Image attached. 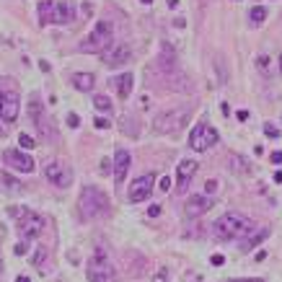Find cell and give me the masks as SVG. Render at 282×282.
<instances>
[{
  "label": "cell",
  "mask_w": 282,
  "mask_h": 282,
  "mask_svg": "<svg viewBox=\"0 0 282 282\" xmlns=\"http://www.w3.org/2000/svg\"><path fill=\"white\" fill-rule=\"evenodd\" d=\"M94 106L98 109V112H112V98L104 96V94H96L94 96Z\"/></svg>",
  "instance_id": "cell-21"
},
{
  "label": "cell",
  "mask_w": 282,
  "mask_h": 282,
  "mask_svg": "<svg viewBox=\"0 0 282 282\" xmlns=\"http://www.w3.org/2000/svg\"><path fill=\"white\" fill-rule=\"evenodd\" d=\"M52 3L54 0H42L39 3V24H52Z\"/></svg>",
  "instance_id": "cell-20"
},
{
  "label": "cell",
  "mask_w": 282,
  "mask_h": 282,
  "mask_svg": "<svg viewBox=\"0 0 282 282\" xmlns=\"http://www.w3.org/2000/svg\"><path fill=\"white\" fill-rule=\"evenodd\" d=\"M72 11L68 3H52V24H70Z\"/></svg>",
  "instance_id": "cell-17"
},
{
  "label": "cell",
  "mask_w": 282,
  "mask_h": 282,
  "mask_svg": "<svg viewBox=\"0 0 282 282\" xmlns=\"http://www.w3.org/2000/svg\"><path fill=\"white\" fill-rule=\"evenodd\" d=\"M44 257H47V251H44V249H36V254H34V264H36V267H39Z\"/></svg>",
  "instance_id": "cell-29"
},
{
  "label": "cell",
  "mask_w": 282,
  "mask_h": 282,
  "mask_svg": "<svg viewBox=\"0 0 282 282\" xmlns=\"http://www.w3.org/2000/svg\"><path fill=\"white\" fill-rule=\"evenodd\" d=\"M166 3H168V8H176V5H179V0H166Z\"/></svg>",
  "instance_id": "cell-43"
},
{
  "label": "cell",
  "mask_w": 282,
  "mask_h": 282,
  "mask_svg": "<svg viewBox=\"0 0 282 282\" xmlns=\"http://www.w3.org/2000/svg\"><path fill=\"white\" fill-rule=\"evenodd\" d=\"M254 259H257V261H264V259H267V251H257V257H254Z\"/></svg>",
  "instance_id": "cell-38"
},
{
  "label": "cell",
  "mask_w": 282,
  "mask_h": 282,
  "mask_svg": "<svg viewBox=\"0 0 282 282\" xmlns=\"http://www.w3.org/2000/svg\"><path fill=\"white\" fill-rule=\"evenodd\" d=\"M112 39H114V26L109 21H98L94 26L83 42H80V52H88V54H104L109 47H112Z\"/></svg>",
  "instance_id": "cell-3"
},
{
  "label": "cell",
  "mask_w": 282,
  "mask_h": 282,
  "mask_svg": "<svg viewBox=\"0 0 282 282\" xmlns=\"http://www.w3.org/2000/svg\"><path fill=\"white\" fill-rule=\"evenodd\" d=\"M142 3H145V5H150V3H153V0H142Z\"/></svg>",
  "instance_id": "cell-46"
},
{
  "label": "cell",
  "mask_w": 282,
  "mask_h": 282,
  "mask_svg": "<svg viewBox=\"0 0 282 282\" xmlns=\"http://www.w3.org/2000/svg\"><path fill=\"white\" fill-rule=\"evenodd\" d=\"M272 163H275V166H280V163H282V153H280V150L272 153Z\"/></svg>",
  "instance_id": "cell-34"
},
{
  "label": "cell",
  "mask_w": 282,
  "mask_h": 282,
  "mask_svg": "<svg viewBox=\"0 0 282 282\" xmlns=\"http://www.w3.org/2000/svg\"><path fill=\"white\" fill-rule=\"evenodd\" d=\"M94 124L98 127V130H109V127H112V124H109V119H104V117H96Z\"/></svg>",
  "instance_id": "cell-28"
},
{
  "label": "cell",
  "mask_w": 282,
  "mask_h": 282,
  "mask_svg": "<svg viewBox=\"0 0 282 282\" xmlns=\"http://www.w3.org/2000/svg\"><path fill=\"white\" fill-rule=\"evenodd\" d=\"M21 112V98L13 91H0V117L3 122H16Z\"/></svg>",
  "instance_id": "cell-9"
},
{
  "label": "cell",
  "mask_w": 282,
  "mask_h": 282,
  "mask_svg": "<svg viewBox=\"0 0 282 282\" xmlns=\"http://www.w3.org/2000/svg\"><path fill=\"white\" fill-rule=\"evenodd\" d=\"M275 181H277V184H282V171H277V174H275Z\"/></svg>",
  "instance_id": "cell-42"
},
{
  "label": "cell",
  "mask_w": 282,
  "mask_h": 282,
  "mask_svg": "<svg viewBox=\"0 0 282 282\" xmlns=\"http://www.w3.org/2000/svg\"><path fill=\"white\" fill-rule=\"evenodd\" d=\"M130 54H132L130 44H127V42H117V44H112V47L101 54V60H104L106 68H119V65H124V62L130 60Z\"/></svg>",
  "instance_id": "cell-10"
},
{
  "label": "cell",
  "mask_w": 282,
  "mask_h": 282,
  "mask_svg": "<svg viewBox=\"0 0 282 282\" xmlns=\"http://www.w3.org/2000/svg\"><path fill=\"white\" fill-rule=\"evenodd\" d=\"M153 282H168V272L166 269H158L156 277H153Z\"/></svg>",
  "instance_id": "cell-26"
},
{
  "label": "cell",
  "mask_w": 282,
  "mask_h": 282,
  "mask_svg": "<svg viewBox=\"0 0 282 282\" xmlns=\"http://www.w3.org/2000/svg\"><path fill=\"white\" fill-rule=\"evenodd\" d=\"M86 275H88V282H117V269L112 264V259L106 257V251L101 249H96L88 257Z\"/></svg>",
  "instance_id": "cell-4"
},
{
  "label": "cell",
  "mask_w": 282,
  "mask_h": 282,
  "mask_svg": "<svg viewBox=\"0 0 282 282\" xmlns=\"http://www.w3.org/2000/svg\"><path fill=\"white\" fill-rule=\"evenodd\" d=\"M238 119H241V122L249 119V112H246V109H241V112H238Z\"/></svg>",
  "instance_id": "cell-37"
},
{
  "label": "cell",
  "mask_w": 282,
  "mask_h": 282,
  "mask_svg": "<svg viewBox=\"0 0 282 282\" xmlns=\"http://www.w3.org/2000/svg\"><path fill=\"white\" fill-rule=\"evenodd\" d=\"M72 86H75L78 91H94V86H96V78H94V72H75L72 75Z\"/></svg>",
  "instance_id": "cell-18"
},
{
  "label": "cell",
  "mask_w": 282,
  "mask_h": 282,
  "mask_svg": "<svg viewBox=\"0 0 282 282\" xmlns=\"http://www.w3.org/2000/svg\"><path fill=\"white\" fill-rule=\"evenodd\" d=\"M161 189H163V192H168V189H171V179H168V176L161 179Z\"/></svg>",
  "instance_id": "cell-36"
},
{
  "label": "cell",
  "mask_w": 282,
  "mask_h": 282,
  "mask_svg": "<svg viewBox=\"0 0 282 282\" xmlns=\"http://www.w3.org/2000/svg\"><path fill=\"white\" fill-rule=\"evenodd\" d=\"M212 207V197H207V194H192L187 199V205H184V212L189 217H199V215H205L207 210Z\"/></svg>",
  "instance_id": "cell-13"
},
{
  "label": "cell",
  "mask_w": 282,
  "mask_h": 282,
  "mask_svg": "<svg viewBox=\"0 0 282 282\" xmlns=\"http://www.w3.org/2000/svg\"><path fill=\"white\" fill-rule=\"evenodd\" d=\"M231 282H261V280H231Z\"/></svg>",
  "instance_id": "cell-44"
},
{
  "label": "cell",
  "mask_w": 282,
  "mask_h": 282,
  "mask_svg": "<svg viewBox=\"0 0 282 282\" xmlns=\"http://www.w3.org/2000/svg\"><path fill=\"white\" fill-rule=\"evenodd\" d=\"M18 217V233H21L24 241H31V238H39L42 231H44V217L36 215L31 210H24Z\"/></svg>",
  "instance_id": "cell-7"
},
{
  "label": "cell",
  "mask_w": 282,
  "mask_h": 282,
  "mask_svg": "<svg viewBox=\"0 0 282 282\" xmlns=\"http://www.w3.org/2000/svg\"><path fill=\"white\" fill-rule=\"evenodd\" d=\"M257 68H259L261 75H269V57H267V54H261V57L257 60Z\"/></svg>",
  "instance_id": "cell-24"
},
{
  "label": "cell",
  "mask_w": 282,
  "mask_h": 282,
  "mask_svg": "<svg viewBox=\"0 0 282 282\" xmlns=\"http://www.w3.org/2000/svg\"><path fill=\"white\" fill-rule=\"evenodd\" d=\"M197 168H199V163L192 161V158H184V161L179 163V171H176V174H179V189H181V192H184V189L189 187V181L194 179Z\"/></svg>",
  "instance_id": "cell-15"
},
{
  "label": "cell",
  "mask_w": 282,
  "mask_h": 282,
  "mask_svg": "<svg viewBox=\"0 0 282 282\" xmlns=\"http://www.w3.org/2000/svg\"><path fill=\"white\" fill-rule=\"evenodd\" d=\"M217 140H220V135H217L215 127H210L207 122H199L192 132H189V148L197 150V153H205L210 150L212 145H217Z\"/></svg>",
  "instance_id": "cell-6"
},
{
  "label": "cell",
  "mask_w": 282,
  "mask_h": 282,
  "mask_svg": "<svg viewBox=\"0 0 282 282\" xmlns=\"http://www.w3.org/2000/svg\"><path fill=\"white\" fill-rule=\"evenodd\" d=\"M212 231L217 233V238L223 241H233V238H243V235L251 233V220L246 215H238V212H228V215H220L212 225Z\"/></svg>",
  "instance_id": "cell-1"
},
{
  "label": "cell",
  "mask_w": 282,
  "mask_h": 282,
  "mask_svg": "<svg viewBox=\"0 0 282 282\" xmlns=\"http://www.w3.org/2000/svg\"><path fill=\"white\" fill-rule=\"evenodd\" d=\"M153 187H156V174H142L130 184V189H127V199H130L132 205L145 202V199L153 194Z\"/></svg>",
  "instance_id": "cell-8"
},
{
  "label": "cell",
  "mask_w": 282,
  "mask_h": 282,
  "mask_svg": "<svg viewBox=\"0 0 282 282\" xmlns=\"http://www.w3.org/2000/svg\"><path fill=\"white\" fill-rule=\"evenodd\" d=\"M44 176H47L54 187H60V189H65V187L72 184L70 168H65L62 163H47V166H44Z\"/></svg>",
  "instance_id": "cell-12"
},
{
  "label": "cell",
  "mask_w": 282,
  "mask_h": 282,
  "mask_svg": "<svg viewBox=\"0 0 282 282\" xmlns=\"http://www.w3.org/2000/svg\"><path fill=\"white\" fill-rule=\"evenodd\" d=\"M215 189H217V181H215V179H212V181H207V184H205V192H207V194H212Z\"/></svg>",
  "instance_id": "cell-31"
},
{
  "label": "cell",
  "mask_w": 282,
  "mask_h": 282,
  "mask_svg": "<svg viewBox=\"0 0 282 282\" xmlns=\"http://www.w3.org/2000/svg\"><path fill=\"white\" fill-rule=\"evenodd\" d=\"M148 215H150V217H158V215H161V205H150V207H148Z\"/></svg>",
  "instance_id": "cell-30"
},
{
  "label": "cell",
  "mask_w": 282,
  "mask_h": 282,
  "mask_svg": "<svg viewBox=\"0 0 282 282\" xmlns=\"http://www.w3.org/2000/svg\"><path fill=\"white\" fill-rule=\"evenodd\" d=\"M264 18H267V8L264 5H254L251 8V13H249V21L251 24H261Z\"/></svg>",
  "instance_id": "cell-22"
},
{
  "label": "cell",
  "mask_w": 282,
  "mask_h": 282,
  "mask_svg": "<svg viewBox=\"0 0 282 282\" xmlns=\"http://www.w3.org/2000/svg\"><path fill=\"white\" fill-rule=\"evenodd\" d=\"M16 254H18V257H24V254H26V241L16 243Z\"/></svg>",
  "instance_id": "cell-33"
},
{
  "label": "cell",
  "mask_w": 282,
  "mask_h": 282,
  "mask_svg": "<svg viewBox=\"0 0 282 282\" xmlns=\"http://www.w3.org/2000/svg\"><path fill=\"white\" fill-rule=\"evenodd\" d=\"M132 72H122V75H117L114 78V88H117V94H119V98H127L132 94Z\"/></svg>",
  "instance_id": "cell-16"
},
{
  "label": "cell",
  "mask_w": 282,
  "mask_h": 282,
  "mask_svg": "<svg viewBox=\"0 0 282 282\" xmlns=\"http://www.w3.org/2000/svg\"><path fill=\"white\" fill-rule=\"evenodd\" d=\"M18 145H21L24 150H31V148H34V138H31V135H24V132H21V135H18Z\"/></svg>",
  "instance_id": "cell-23"
},
{
  "label": "cell",
  "mask_w": 282,
  "mask_h": 282,
  "mask_svg": "<svg viewBox=\"0 0 282 282\" xmlns=\"http://www.w3.org/2000/svg\"><path fill=\"white\" fill-rule=\"evenodd\" d=\"M39 68H42V72H49V62H44V60H42V62H39Z\"/></svg>",
  "instance_id": "cell-39"
},
{
  "label": "cell",
  "mask_w": 282,
  "mask_h": 282,
  "mask_svg": "<svg viewBox=\"0 0 282 282\" xmlns=\"http://www.w3.org/2000/svg\"><path fill=\"white\" fill-rule=\"evenodd\" d=\"M210 261H212V264H215V267H220V264H223V261H225V259H223V254H215V257H212Z\"/></svg>",
  "instance_id": "cell-35"
},
{
  "label": "cell",
  "mask_w": 282,
  "mask_h": 282,
  "mask_svg": "<svg viewBox=\"0 0 282 282\" xmlns=\"http://www.w3.org/2000/svg\"><path fill=\"white\" fill-rule=\"evenodd\" d=\"M16 282H31V280L26 277V275H18V277H16Z\"/></svg>",
  "instance_id": "cell-41"
},
{
  "label": "cell",
  "mask_w": 282,
  "mask_h": 282,
  "mask_svg": "<svg viewBox=\"0 0 282 282\" xmlns=\"http://www.w3.org/2000/svg\"><path fill=\"white\" fill-rule=\"evenodd\" d=\"M264 135H267V138H272V140H277V138H280V130H277L272 122H267V124H264Z\"/></svg>",
  "instance_id": "cell-25"
},
{
  "label": "cell",
  "mask_w": 282,
  "mask_h": 282,
  "mask_svg": "<svg viewBox=\"0 0 282 282\" xmlns=\"http://www.w3.org/2000/svg\"><path fill=\"white\" fill-rule=\"evenodd\" d=\"M130 163H132V156L124 148H119L114 153V181H117V184H122V181H124L127 171H130Z\"/></svg>",
  "instance_id": "cell-14"
},
{
  "label": "cell",
  "mask_w": 282,
  "mask_h": 282,
  "mask_svg": "<svg viewBox=\"0 0 282 282\" xmlns=\"http://www.w3.org/2000/svg\"><path fill=\"white\" fill-rule=\"evenodd\" d=\"M68 124H70V127H78V124H80L78 114H68Z\"/></svg>",
  "instance_id": "cell-32"
},
{
  "label": "cell",
  "mask_w": 282,
  "mask_h": 282,
  "mask_svg": "<svg viewBox=\"0 0 282 282\" xmlns=\"http://www.w3.org/2000/svg\"><path fill=\"white\" fill-rule=\"evenodd\" d=\"M78 207H80V215L88 217V220H96V217H104L109 212V197L96 187H86L80 192V199H78Z\"/></svg>",
  "instance_id": "cell-2"
},
{
  "label": "cell",
  "mask_w": 282,
  "mask_h": 282,
  "mask_svg": "<svg viewBox=\"0 0 282 282\" xmlns=\"http://www.w3.org/2000/svg\"><path fill=\"white\" fill-rule=\"evenodd\" d=\"M192 109L189 106H179V109H168V112H161L156 119H153V130L158 135H168V132H179L181 127L187 124Z\"/></svg>",
  "instance_id": "cell-5"
},
{
  "label": "cell",
  "mask_w": 282,
  "mask_h": 282,
  "mask_svg": "<svg viewBox=\"0 0 282 282\" xmlns=\"http://www.w3.org/2000/svg\"><path fill=\"white\" fill-rule=\"evenodd\" d=\"M0 275H3V257H0Z\"/></svg>",
  "instance_id": "cell-45"
},
{
  "label": "cell",
  "mask_w": 282,
  "mask_h": 282,
  "mask_svg": "<svg viewBox=\"0 0 282 282\" xmlns=\"http://www.w3.org/2000/svg\"><path fill=\"white\" fill-rule=\"evenodd\" d=\"M101 168H104V174H106V171H109V168H112V163H109V161L104 158V161H101Z\"/></svg>",
  "instance_id": "cell-40"
},
{
  "label": "cell",
  "mask_w": 282,
  "mask_h": 282,
  "mask_svg": "<svg viewBox=\"0 0 282 282\" xmlns=\"http://www.w3.org/2000/svg\"><path fill=\"white\" fill-rule=\"evenodd\" d=\"M280 70H282V54H280Z\"/></svg>",
  "instance_id": "cell-47"
},
{
  "label": "cell",
  "mask_w": 282,
  "mask_h": 282,
  "mask_svg": "<svg viewBox=\"0 0 282 282\" xmlns=\"http://www.w3.org/2000/svg\"><path fill=\"white\" fill-rule=\"evenodd\" d=\"M3 161L11 168L21 171V174H31V171H34V158L29 156V153H24V150H5Z\"/></svg>",
  "instance_id": "cell-11"
},
{
  "label": "cell",
  "mask_w": 282,
  "mask_h": 282,
  "mask_svg": "<svg viewBox=\"0 0 282 282\" xmlns=\"http://www.w3.org/2000/svg\"><path fill=\"white\" fill-rule=\"evenodd\" d=\"M267 235H269V228H261V231H257L254 235H249V238L241 243V249H243V251H251L254 246H257V243H261V241H264Z\"/></svg>",
  "instance_id": "cell-19"
},
{
  "label": "cell",
  "mask_w": 282,
  "mask_h": 282,
  "mask_svg": "<svg viewBox=\"0 0 282 282\" xmlns=\"http://www.w3.org/2000/svg\"><path fill=\"white\" fill-rule=\"evenodd\" d=\"M80 13H83L86 18H88V16H94V5H91V3H88V0H86V3H83V5H80Z\"/></svg>",
  "instance_id": "cell-27"
},
{
  "label": "cell",
  "mask_w": 282,
  "mask_h": 282,
  "mask_svg": "<svg viewBox=\"0 0 282 282\" xmlns=\"http://www.w3.org/2000/svg\"><path fill=\"white\" fill-rule=\"evenodd\" d=\"M0 138H3V127H0Z\"/></svg>",
  "instance_id": "cell-48"
}]
</instances>
